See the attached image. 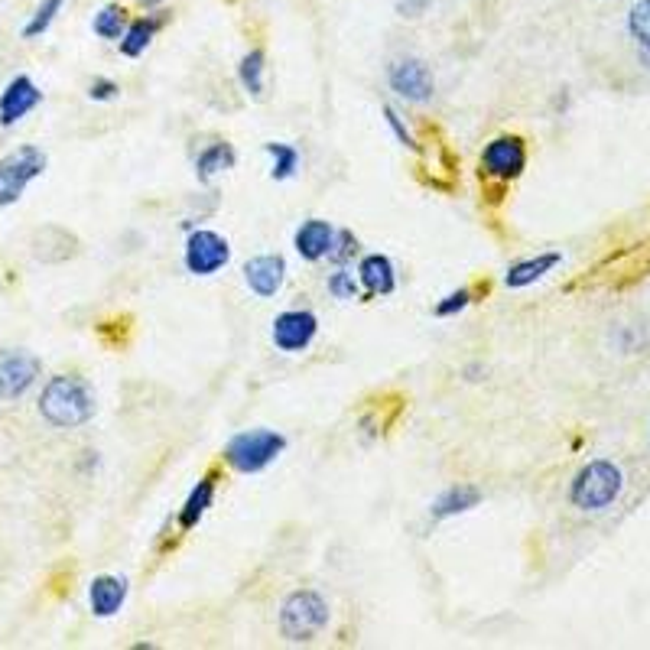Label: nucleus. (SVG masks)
<instances>
[{
  "label": "nucleus",
  "instance_id": "1",
  "mask_svg": "<svg viewBox=\"0 0 650 650\" xmlns=\"http://www.w3.org/2000/svg\"><path fill=\"white\" fill-rule=\"evenodd\" d=\"M95 390L78 374L49 377L43 394H39V416L56 429H78L95 420Z\"/></svg>",
  "mask_w": 650,
  "mask_h": 650
},
{
  "label": "nucleus",
  "instance_id": "2",
  "mask_svg": "<svg viewBox=\"0 0 650 650\" xmlns=\"http://www.w3.org/2000/svg\"><path fill=\"white\" fill-rule=\"evenodd\" d=\"M624 491V472L611 459H592L585 462L569 485V504L582 514H602L621 498Z\"/></svg>",
  "mask_w": 650,
  "mask_h": 650
},
{
  "label": "nucleus",
  "instance_id": "3",
  "mask_svg": "<svg viewBox=\"0 0 650 650\" xmlns=\"http://www.w3.org/2000/svg\"><path fill=\"white\" fill-rule=\"evenodd\" d=\"M286 452V436L277 429H241L225 442V459L228 468L241 475H257L267 465H273Z\"/></svg>",
  "mask_w": 650,
  "mask_h": 650
},
{
  "label": "nucleus",
  "instance_id": "4",
  "mask_svg": "<svg viewBox=\"0 0 650 650\" xmlns=\"http://www.w3.org/2000/svg\"><path fill=\"white\" fill-rule=\"evenodd\" d=\"M329 618H332L329 602L319 592L296 589L280 605V634L290 644H309L329 628Z\"/></svg>",
  "mask_w": 650,
  "mask_h": 650
},
{
  "label": "nucleus",
  "instance_id": "5",
  "mask_svg": "<svg viewBox=\"0 0 650 650\" xmlns=\"http://www.w3.org/2000/svg\"><path fill=\"white\" fill-rule=\"evenodd\" d=\"M43 173H46V153L39 147L23 143V147L10 150L4 160H0V208L17 205L23 199L26 186Z\"/></svg>",
  "mask_w": 650,
  "mask_h": 650
},
{
  "label": "nucleus",
  "instance_id": "6",
  "mask_svg": "<svg viewBox=\"0 0 650 650\" xmlns=\"http://www.w3.org/2000/svg\"><path fill=\"white\" fill-rule=\"evenodd\" d=\"M527 169V143L517 134H501L481 150V173L494 182H514Z\"/></svg>",
  "mask_w": 650,
  "mask_h": 650
},
{
  "label": "nucleus",
  "instance_id": "7",
  "mask_svg": "<svg viewBox=\"0 0 650 650\" xmlns=\"http://www.w3.org/2000/svg\"><path fill=\"white\" fill-rule=\"evenodd\" d=\"M231 260V244L212 228H199L186 238V251H182V264L192 277H215L225 270Z\"/></svg>",
  "mask_w": 650,
  "mask_h": 650
},
{
  "label": "nucleus",
  "instance_id": "8",
  "mask_svg": "<svg viewBox=\"0 0 650 650\" xmlns=\"http://www.w3.org/2000/svg\"><path fill=\"white\" fill-rule=\"evenodd\" d=\"M387 85L397 98L410 101V104H426L436 95V75L433 69L416 59V56H403L387 65Z\"/></svg>",
  "mask_w": 650,
  "mask_h": 650
},
{
  "label": "nucleus",
  "instance_id": "9",
  "mask_svg": "<svg viewBox=\"0 0 650 650\" xmlns=\"http://www.w3.org/2000/svg\"><path fill=\"white\" fill-rule=\"evenodd\" d=\"M319 335V316L312 309H283L270 325V342L283 355H303Z\"/></svg>",
  "mask_w": 650,
  "mask_h": 650
},
{
  "label": "nucleus",
  "instance_id": "10",
  "mask_svg": "<svg viewBox=\"0 0 650 650\" xmlns=\"http://www.w3.org/2000/svg\"><path fill=\"white\" fill-rule=\"evenodd\" d=\"M43 361L23 348L0 351V400H20L36 384Z\"/></svg>",
  "mask_w": 650,
  "mask_h": 650
},
{
  "label": "nucleus",
  "instance_id": "11",
  "mask_svg": "<svg viewBox=\"0 0 650 650\" xmlns=\"http://www.w3.org/2000/svg\"><path fill=\"white\" fill-rule=\"evenodd\" d=\"M39 104H43V91H39V85L30 75L10 78L7 88L0 91V127L20 124L26 114L39 108Z\"/></svg>",
  "mask_w": 650,
  "mask_h": 650
},
{
  "label": "nucleus",
  "instance_id": "12",
  "mask_svg": "<svg viewBox=\"0 0 650 650\" xmlns=\"http://www.w3.org/2000/svg\"><path fill=\"white\" fill-rule=\"evenodd\" d=\"M244 283L247 290L260 299H270L283 290L286 283V260L280 254H257L244 264Z\"/></svg>",
  "mask_w": 650,
  "mask_h": 650
},
{
  "label": "nucleus",
  "instance_id": "13",
  "mask_svg": "<svg viewBox=\"0 0 650 650\" xmlns=\"http://www.w3.org/2000/svg\"><path fill=\"white\" fill-rule=\"evenodd\" d=\"M358 283L364 296H390L397 290V267L387 254H364L358 260Z\"/></svg>",
  "mask_w": 650,
  "mask_h": 650
},
{
  "label": "nucleus",
  "instance_id": "14",
  "mask_svg": "<svg viewBox=\"0 0 650 650\" xmlns=\"http://www.w3.org/2000/svg\"><path fill=\"white\" fill-rule=\"evenodd\" d=\"M127 602L124 576H95L88 585V608L95 618H114Z\"/></svg>",
  "mask_w": 650,
  "mask_h": 650
},
{
  "label": "nucleus",
  "instance_id": "15",
  "mask_svg": "<svg viewBox=\"0 0 650 650\" xmlns=\"http://www.w3.org/2000/svg\"><path fill=\"white\" fill-rule=\"evenodd\" d=\"M559 264H563V254L559 251H543V254L524 257V260H517V264L507 267L504 283H507V290H527V286L543 280L546 273H553Z\"/></svg>",
  "mask_w": 650,
  "mask_h": 650
},
{
  "label": "nucleus",
  "instance_id": "16",
  "mask_svg": "<svg viewBox=\"0 0 650 650\" xmlns=\"http://www.w3.org/2000/svg\"><path fill=\"white\" fill-rule=\"evenodd\" d=\"M332 221H325V218H309L303 221V225L296 228L293 234V247H296V254L309 260V264H316V260H325V254H329V244H332Z\"/></svg>",
  "mask_w": 650,
  "mask_h": 650
},
{
  "label": "nucleus",
  "instance_id": "17",
  "mask_svg": "<svg viewBox=\"0 0 650 650\" xmlns=\"http://www.w3.org/2000/svg\"><path fill=\"white\" fill-rule=\"evenodd\" d=\"M215 491H218V472H208L199 478V485L189 491V498L182 501L179 507V517H176V527L182 533H189L192 527H199V520L208 514V507L215 501Z\"/></svg>",
  "mask_w": 650,
  "mask_h": 650
},
{
  "label": "nucleus",
  "instance_id": "18",
  "mask_svg": "<svg viewBox=\"0 0 650 650\" xmlns=\"http://www.w3.org/2000/svg\"><path fill=\"white\" fill-rule=\"evenodd\" d=\"M163 23H166V17H163L160 10L147 13V17L130 20V23H127V30H124V36L117 39V46H121V56H127V59L143 56V52L150 49L153 36L163 30Z\"/></svg>",
  "mask_w": 650,
  "mask_h": 650
},
{
  "label": "nucleus",
  "instance_id": "19",
  "mask_svg": "<svg viewBox=\"0 0 650 650\" xmlns=\"http://www.w3.org/2000/svg\"><path fill=\"white\" fill-rule=\"evenodd\" d=\"M478 504H481V491L475 485H452V488L442 491L439 498H433V504H429V517L449 520V517L475 511Z\"/></svg>",
  "mask_w": 650,
  "mask_h": 650
},
{
  "label": "nucleus",
  "instance_id": "20",
  "mask_svg": "<svg viewBox=\"0 0 650 650\" xmlns=\"http://www.w3.org/2000/svg\"><path fill=\"white\" fill-rule=\"evenodd\" d=\"M234 163H238V153H234L231 143L228 140H215V143H208L205 150H199V156H195V176H199L202 182H208L212 176L234 169Z\"/></svg>",
  "mask_w": 650,
  "mask_h": 650
},
{
  "label": "nucleus",
  "instance_id": "21",
  "mask_svg": "<svg viewBox=\"0 0 650 650\" xmlns=\"http://www.w3.org/2000/svg\"><path fill=\"white\" fill-rule=\"evenodd\" d=\"M628 36L634 39L637 56L650 69V0H637L628 10Z\"/></svg>",
  "mask_w": 650,
  "mask_h": 650
},
{
  "label": "nucleus",
  "instance_id": "22",
  "mask_svg": "<svg viewBox=\"0 0 650 650\" xmlns=\"http://www.w3.org/2000/svg\"><path fill=\"white\" fill-rule=\"evenodd\" d=\"M264 72H267V59L260 49L244 52L241 62H238V78H241V88L247 91L251 98L264 95Z\"/></svg>",
  "mask_w": 650,
  "mask_h": 650
},
{
  "label": "nucleus",
  "instance_id": "23",
  "mask_svg": "<svg viewBox=\"0 0 650 650\" xmlns=\"http://www.w3.org/2000/svg\"><path fill=\"white\" fill-rule=\"evenodd\" d=\"M264 153L273 160L270 166V179H293L296 176V169H299V150L293 147V143H277V140H270L264 143Z\"/></svg>",
  "mask_w": 650,
  "mask_h": 650
},
{
  "label": "nucleus",
  "instance_id": "24",
  "mask_svg": "<svg viewBox=\"0 0 650 650\" xmlns=\"http://www.w3.org/2000/svg\"><path fill=\"white\" fill-rule=\"evenodd\" d=\"M127 23H130L127 10L121 4H104L95 13V20H91V30H95V36H101V39H121Z\"/></svg>",
  "mask_w": 650,
  "mask_h": 650
},
{
  "label": "nucleus",
  "instance_id": "25",
  "mask_svg": "<svg viewBox=\"0 0 650 650\" xmlns=\"http://www.w3.org/2000/svg\"><path fill=\"white\" fill-rule=\"evenodd\" d=\"M65 7V0H39V7L33 10V17L30 23L23 26V39H36V36H43L52 23H56L59 17V10Z\"/></svg>",
  "mask_w": 650,
  "mask_h": 650
},
{
  "label": "nucleus",
  "instance_id": "26",
  "mask_svg": "<svg viewBox=\"0 0 650 650\" xmlns=\"http://www.w3.org/2000/svg\"><path fill=\"white\" fill-rule=\"evenodd\" d=\"M355 254H358V238H355V234H351L348 228H335L325 260H329V264H335V267H348L351 260H355Z\"/></svg>",
  "mask_w": 650,
  "mask_h": 650
},
{
  "label": "nucleus",
  "instance_id": "27",
  "mask_svg": "<svg viewBox=\"0 0 650 650\" xmlns=\"http://www.w3.org/2000/svg\"><path fill=\"white\" fill-rule=\"evenodd\" d=\"M325 286H329L332 299H342V303H348V299H361V296H364L358 277H355V273H351L348 267H338L335 273H329V280H325Z\"/></svg>",
  "mask_w": 650,
  "mask_h": 650
},
{
  "label": "nucleus",
  "instance_id": "28",
  "mask_svg": "<svg viewBox=\"0 0 650 650\" xmlns=\"http://www.w3.org/2000/svg\"><path fill=\"white\" fill-rule=\"evenodd\" d=\"M468 306H472V290L462 286V290H452L449 296H442L433 306V312L439 319H452V316H459V312H465Z\"/></svg>",
  "mask_w": 650,
  "mask_h": 650
},
{
  "label": "nucleus",
  "instance_id": "29",
  "mask_svg": "<svg viewBox=\"0 0 650 650\" xmlns=\"http://www.w3.org/2000/svg\"><path fill=\"white\" fill-rule=\"evenodd\" d=\"M384 121H387V127L394 130V137L403 143V147H410L413 153H420V143H416V137H413V130L403 124V117L397 114V108H390V104H384Z\"/></svg>",
  "mask_w": 650,
  "mask_h": 650
},
{
  "label": "nucleus",
  "instance_id": "30",
  "mask_svg": "<svg viewBox=\"0 0 650 650\" xmlns=\"http://www.w3.org/2000/svg\"><path fill=\"white\" fill-rule=\"evenodd\" d=\"M117 82H111V78H95V82L88 85V98L91 101H111V98H117Z\"/></svg>",
  "mask_w": 650,
  "mask_h": 650
},
{
  "label": "nucleus",
  "instance_id": "31",
  "mask_svg": "<svg viewBox=\"0 0 650 650\" xmlns=\"http://www.w3.org/2000/svg\"><path fill=\"white\" fill-rule=\"evenodd\" d=\"M429 4H433V0H394V10L400 13V17L416 20V17H423Z\"/></svg>",
  "mask_w": 650,
  "mask_h": 650
},
{
  "label": "nucleus",
  "instance_id": "32",
  "mask_svg": "<svg viewBox=\"0 0 650 650\" xmlns=\"http://www.w3.org/2000/svg\"><path fill=\"white\" fill-rule=\"evenodd\" d=\"M465 377H468V381H481V377H485V368H481V364H468Z\"/></svg>",
  "mask_w": 650,
  "mask_h": 650
},
{
  "label": "nucleus",
  "instance_id": "33",
  "mask_svg": "<svg viewBox=\"0 0 650 650\" xmlns=\"http://www.w3.org/2000/svg\"><path fill=\"white\" fill-rule=\"evenodd\" d=\"M137 4H140V7H147V10H156L160 4H166V0H137Z\"/></svg>",
  "mask_w": 650,
  "mask_h": 650
}]
</instances>
